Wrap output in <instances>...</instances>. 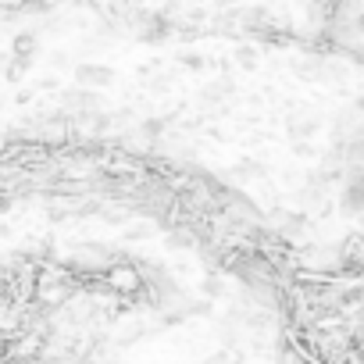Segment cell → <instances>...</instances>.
I'll list each match as a JSON object with an SVG mask.
<instances>
[{
	"label": "cell",
	"mask_w": 364,
	"mask_h": 364,
	"mask_svg": "<svg viewBox=\"0 0 364 364\" xmlns=\"http://www.w3.org/2000/svg\"><path fill=\"white\" fill-rule=\"evenodd\" d=\"M254 61H257L254 50H250V47H240V65H243V68H254Z\"/></svg>",
	"instance_id": "3"
},
{
	"label": "cell",
	"mask_w": 364,
	"mask_h": 364,
	"mask_svg": "<svg viewBox=\"0 0 364 364\" xmlns=\"http://www.w3.org/2000/svg\"><path fill=\"white\" fill-rule=\"evenodd\" d=\"M75 79H79V86L104 90V86L114 82V72H111L107 65H79V68H75Z\"/></svg>",
	"instance_id": "2"
},
{
	"label": "cell",
	"mask_w": 364,
	"mask_h": 364,
	"mask_svg": "<svg viewBox=\"0 0 364 364\" xmlns=\"http://www.w3.org/2000/svg\"><path fill=\"white\" fill-rule=\"evenodd\" d=\"M104 282H107V289H111L114 296H139L143 286H146L143 272H139L136 264H125V261H114V264L104 272Z\"/></svg>",
	"instance_id": "1"
},
{
	"label": "cell",
	"mask_w": 364,
	"mask_h": 364,
	"mask_svg": "<svg viewBox=\"0 0 364 364\" xmlns=\"http://www.w3.org/2000/svg\"><path fill=\"white\" fill-rule=\"evenodd\" d=\"M4 4H11V8H15V4H26V0H4Z\"/></svg>",
	"instance_id": "4"
}]
</instances>
